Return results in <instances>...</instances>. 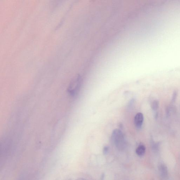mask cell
Instances as JSON below:
<instances>
[{
  "label": "cell",
  "instance_id": "cell-1",
  "mask_svg": "<svg viewBox=\"0 0 180 180\" xmlns=\"http://www.w3.org/2000/svg\"><path fill=\"white\" fill-rule=\"evenodd\" d=\"M114 144L119 150H123L126 148V141L125 136L122 131L119 129L114 130L111 135Z\"/></svg>",
  "mask_w": 180,
  "mask_h": 180
},
{
  "label": "cell",
  "instance_id": "cell-2",
  "mask_svg": "<svg viewBox=\"0 0 180 180\" xmlns=\"http://www.w3.org/2000/svg\"><path fill=\"white\" fill-rule=\"evenodd\" d=\"M82 83V78L79 75L76 76L70 82L68 91L69 94L73 96L77 95L80 90Z\"/></svg>",
  "mask_w": 180,
  "mask_h": 180
},
{
  "label": "cell",
  "instance_id": "cell-3",
  "mask_svg": "<svg viewBox=\"0 0 180 180\" xmlns=\"http://www.w3.org/2000/svg\"><path fill=\"white\" fill-rule=\"evenodd\" d=\"M144 119V115L142 113H139L136 114L134 118V123L137 128H141Z\"/></svg>",
  "mask_w": 180,
  "mask_h": 180
},
{
  "label": "cell",
  "instance_id": "cell-4",
  "mask_svg": "<svg viewBox=\"0 0 180 180\" xmlns=\"http://www.w3.org/2000/svg\"><path fill=\"white\" fill-rule=\"evenodd\" d=\"M159 172L161 176L164 178H166L168 176V169L165 165L163 164H160L158 166Z\"/></svg>",
  "mask_w": 180,
  "mask_h": 180
},
{
  "label": "cell",
  "instance_id": "cell-5",
  "mask_svg": "<svg viewBox=\"0 0 180 180\" xmlns=\"http://www.w3.org/2000/svg\"><path fill=\"white\" fill-rule=\"evenodd\" d=\"M146 147L144 144L139 145L136 149V153L139 156H143L145 153Z\"/></svg>",
  "mask_w": 180,
  "mask_h": 180
},
{
  "label": "cell",
  "instance_id": "cell-6",
  "mask_svg": "<svg viewBox=\"0 0 180 180\" xmlns=\"http://www.w3.org/2000/svg\"><path fill=\"white\" fill-rule=\"evenodd\" d=\"M159 103L158 101L154 100L151 104V108L154 111L156 110L158 108Z\"/></svg>",
  "mask_w": 180,
  "mask_h": 180
},
{
  "label": "cell",
  "instance_id": "cell-7",
  "mask_svg": "<svg viewBox=\"0 0 180 180\" xmlns=\"http://www.w3.org/2000/svg\"><path fill=\"white\" fill-rule=\"evenodd\" d=\"M109 151H110V148L108 146H105L104 147L103 150V152L104 154H107L109 153Z\"/></svg>",
  "mask_w": 180,
  "mask_h": 180
},
{
  "label": "cell",
  "instance_id": "cell-8",
  "mask_svg": "<svg viewBox=\"0 0 180 180\" xmlns=\"http://www.w3.org/2000/svg\"><path fill=\"white\" fill-rule=\"evenodd\" d=\"M177 91H175V92H174V93H173V95H172V102H174V101L176 100V98L177 97Z\"/></svg>",
  "mask_w": 180,
  "mask_h": 180
},
{
  "label": "cell",
  "instance_id": "cell-9",
  "mask_svg": "<svg viewBox=\"0 0 180 180\" xmlns=\"http://www.w3.org/2000/svg\"><path fill=\"white\" fill-rule=\"evenodd\" d=\"M76 180H86V179L83 178H79L76 179Z\"/></svg>",
  "mask_w": 180,
  "mask_h": 180
}]
</instances>
